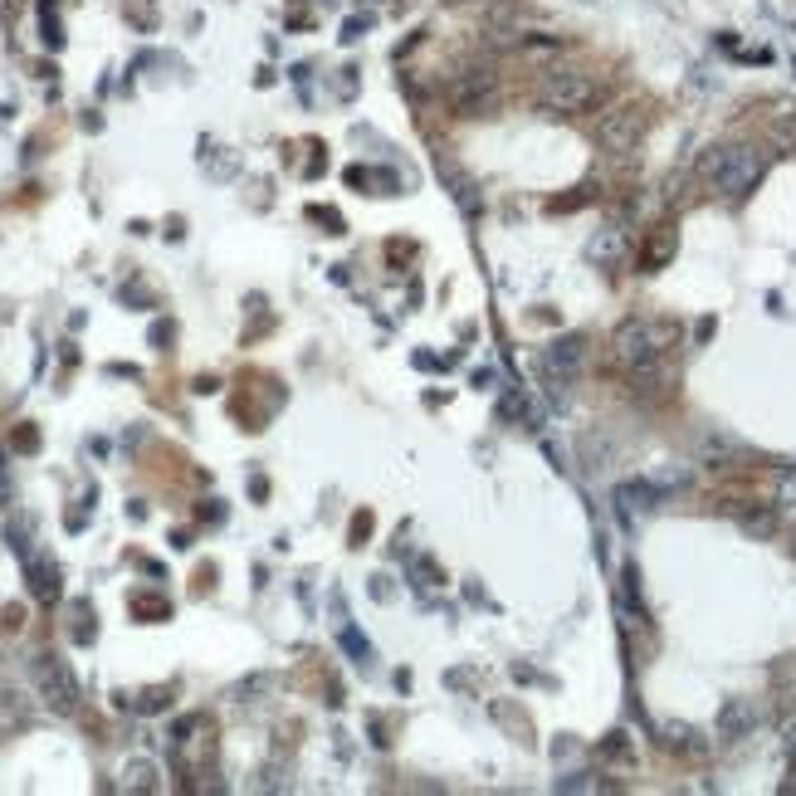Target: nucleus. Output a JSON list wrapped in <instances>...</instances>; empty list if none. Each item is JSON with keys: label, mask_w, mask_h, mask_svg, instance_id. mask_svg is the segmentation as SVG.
<instances>
[{"label": "nucleus", "mask_w": 796, "mask_h": 796, "mask_svg": "<svg viewBox=\"0 0 796 796\" xmlns=\"http://www.w3.org/2000/svg\"><path fill=\"white\" fill-rule=\"evenodd\" d=\"M679 342V323L669 318H626V323L611 333V357L626 372H651L665 362V352Z\"/></svg>", "instance_id": "1"}, {"label": "nucleus", "mask_w": 796, "mask_h": 796, "mask_svg": "<svg viewBox=\"0 0 796 796\" xmlns=\"http://www.w3.org/2000/svg\"><path fill=\"white\" fill-rule=\"evenodd\" d=\"M763 171H767V157L757 152V147H743V142L708 147V152L699 157V177L724 195V201H743V195L763 181Z\"/></svg>", "instance_id": "2"}, {"label": "nucleus", "mask_w": 796, "mask_h": 796, "mask_svg": "<svg viewBox=\"0 0 796 796\" xmlns=\"http://www.w3.org/2000/svg\"><path fill=\"white\" fill-rule=\"evenodd\" d=\"M537 103H543L547 113H562V118L592 113V108L602 103V83L582 69H553V73H543V83H537Z\"/></svg>", "instance_id": "3"}, {"label": "nucleus", "mask_w": 796, "mask_h": 796, "mask_svg": "<svg viewBox=\"0 0 796 796\" xmlns=\"http://www.w3.org/2000/svg\"><path fill=\"white\" fill-rule=\"evenodd\" d=\"M645 128H651V113H645L641 103H621V108H611V113H602L596 142H602V152H611V157H626L641 147Z\"/></svg>", "instance_id": "4"}, {"label": "nucleus", "mask_w": 796, "mask_h": 796, "mask_svg": "<svg viewBox=\"0 0 796 796\" xmlns=\"http://www.w3.org/2000/svg\"><path fill=\"white\" fill-rule=\"evenodd\" d=\"M34 679H40V694H44V704L54 708V714H73V708H79V684H73L64 659L40 655L34 659Z\"/></svg>", "instance_id": "5"}, {"label": "nucleus", "mask_w": 796, "mask_h": 796, "mask_svg": "<svg viewBox=\"0 0 796 796\" xmlns=\"http://www.w3.org/2000/svg\"><path fill=\"white\" fill-rule=\"evenodd\" d=\"M494 93H498V79L488 69H474V73H464V79L455 83V108L464 118H484V108L494 103Z\"/></svg>", "instance_id": "6"}, {"label": "nucleus", "mask_w": 796, "mask_h": 796, "mask_svg": "<svg viewBox=\"0 0 796 796\" xmlns=\"http://www.w3.org/2000/svg\"><path fill=\"white\" fill-rule=\"evenodd\" d=\"M582 357H586V342L582 337H557L553 347H543V372L553 376L557 386H567L572 376L582 372Z\"/></svg>", "instance_id": "7"}, {"label": "nucleus", "mask_w": 796, "mask_h": 796, "mask_svg": "<svg viewBox=\"0 0 796 796\" xmlns=\"http://www.w3.org/2000/svg\"><path fill=\"white\" fill-rule=\"evenodd\" d=\"M757 728V704L753 699H728L724 708H718V733L733 743V738H748V733Z\"/></svg>", "instance_id": "8"}, {"label": "nucleus", "mask_w": 796, "mask_h": 796, "mask_svg": "<svg viewBox=\"0 0 796 796\" xmlns=\"http://www.w3.org/2000/svg\"><path fill=\"white\" fill-rule=\"evenodd\" d=\"M586 260H592V264H602V269L621 264V260H626V230H621V225L596 230L592 244H586Z\"/></svg>", "instance_id": "9"}, {"label": "nucleus", "mask_w": 796, "mask_h": 796, "mask_svg": "<svg viewBox=\"0 0 796 796\" xmlns=\"http://www.w3.org/2000/svg\"><path fill=\"white\" fill-rule=\"evenodd\" d=\"M30 592L40 596V602H59V567L49 557L30 562Z\"/></svg>", "instance_id": "10"}, {"label": "nucleus", "mask_w": 796, "mask_h": 796, "mask_svg": "<svg viewBox=\"0 0 796 796\" xmlns=\"http://www.w3.org/2000/svg\"><path fill=\"white\" fill-rule=\"evenodd\" d=\"M122 792H157V767L147 763V757H132V763H122Z\"/></svg>", "instance_id": "11"}, {"label": "nucleus", "mask_w": 796, "mask_h": 796, "mask_svg": "<svg viewBox=\"0 0 796 796\" xmlns=\"http://www.w3.org/2000/svg\"><path fill=\"white\" fill-rule=\"evenodd\" d=\"M659 743H665V748H675V753H694V757L704 753L699 733H694L689 724H659Z\"/></svg>", "instance_id": "12"}, {"label": "nucleus", "mask_w": 796, "mask_h": 796, "mask_svg": "<svg viewBox=\"0 0 796 796\" xmlns=\"http://www.w3.org/2000/svg\"><path fill=\"white\" fill-rule=\"evenodd\" d=\"M669 260H675V230H655V240L645 244V274H655V269H665Z\"/></svg>", "instance_id": "13"}, {"label": "nucleus", "mask_w": 796, "mask_h": 796, "mask_svg": "<svg viewBox=\"0 0 796 796\" xmlns=\"http://www.w3.org/2000/svg\"><path fill=\"white\" fill-rule=\"evenodd\" d=\"M738 523H743V528H748L753 537H773L777 513H773V508H743V513H738Z\"/></svg>", "instance_id": "14"}, {"label": "nucleus", "mask_w": 796, "mask_h": 796, "mask_svg": "<svg viewBox=\"0 0 796 796\" xmlns=\"http://www.w3.org/2000/svg\"><path fill=\"white\" fill-rule=\"evenodd\" d=\"M733 450H738V445H733V440H718V435H708L704 445H699V455H704L708 464H724V460L733 455Z\"/></svg>", "instance_id": "15"}, {"label": "nucleus", "mask_w": 796, "mask_h": 796, "mask_svg": "<svg viewBox=\"0 0 796 796\" xmlns=\"http://www.w3.org/2000/svg\"><path fill=\"white\" fill-rule=\"evenodd\" d=\"M777 508H796V470H787L777 480Z\"/></svg>", "instance_id": "16"}, {"label": "nucleus", "mask_w": 796, "mask_h": 796, "mask_svg": "<svg viewBox=\"0 0 796 796\" xmlns=\"http://www.w3.org/2000/svg\"><path fill=\"white\" fill-rule=\"evenodd\" d=\"M162 704H167V689H147L142 699H138V708H142V714H157V708H162Z\"/></svg>", "instance_id": "17"}, {"label": "nucleus", "mask_w": 796, "mask_h": 796, "mask_svg": "<svg viewBox=\"0 0 796 796\" xmlns=\"http://www.w3.org/2000/svg\"><path fill=\"white\" fill-rule=\"evenodd\" d=\"M787 763H792V773H796V728L787 733Z\"/></svg>", "instance_id": "18"}, {"label": "nucleus", "mask_w": 796, "mask_h": 796, "mask_svg": "<svg viewBox=\"0 0 796 796\" xmlns=\"http://www.w3.org/2000/svg\"><path fill=\"white\" fill-rule=\"evenodd\" d=\"M792 537H796V533H792Z\"/></svg>", "instance_id": "19"}]
</instances>
